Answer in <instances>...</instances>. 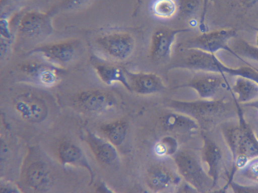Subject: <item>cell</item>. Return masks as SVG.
I'll return each instance as SVG.
<instances>
[{"label":"cell","instance_id":"obj_26","mask_svg":"<svg viewBox=\"0 0 258 193\" xmlns=\"http://www.w3.org/2000/svg\"><path fill=\"white\" fill-rule=\"evenodd\" d=\"M151 9L155 16L167 19L175 15L178 8L175 0H155Z\"/></svg>","mask_w":258,"mask_h":193},{"label":"cell","instance_id":"obj_31","mask_svg":"<svg viewBox=\"0 0 258 193\" xmlns=\"http://www.w3.org/2000/svg\"><path fill=\"white\" fill-rule=\"evenodd\" d=\"M241 3L247 7H251L255 5L258 0H240Z\"/></svg>","mask_w":258,"mask_h":193},{"label":"cell","instance_id":"obj_27","mask_svg":"<svg viewBox=\"0 0 258 193\" xmlns=\"http://www.w3.org/2000/svg\"><path fill=\"white\" fill-rule=\"evenodd\" d=\"M177 143L176 139L171 136L162 139L155 146V151L160 156L173 155L177 150Z\"/></svg>","mask_w":258,"mask_h":193},{"label":"cell","instance_id":"obj_32","mask_svg":"<svg viewBox=\"0 0 258 193\" xmlns=\"http://www.w3.org/2000/svg\"><path fill=\"white\" fill-rule=\"evenodd\" d=\"M1 192H17L15 188L8 186H1Z\"/></svg>","mask_w":258,"mask_h":193},{"label":"cell","instance_id":"obj_21","mask_svg":"<svg viewBox=\"0 0 258 193\" xmlns=\"http://www.w3.org/2000/svg\"><path fill=\"white\" fill-rule=\"evenodd\" d=\"M47 24L43 16L31 13L25 15L21 20L20 30L28 36H36L40 34Z\"/></svg>","mask_w":258,"mask_h":193},{"label":"cell","instance_id":"obj_25","mask_svg":"<svg viewBox=\"0 0 258 193\" xmlns=\"http://www.w3.org/2000/svg\"><path fill=\"white\" fill-rule=\"evenodd\" d=\"M221 72L231 76H241L249 79L258 83V68L252 65L245 64L236 68L229 67L222 62L220 64Z\"/></svg>","mask_w":258,"mask_h":193},{"label":"cell","instance_id":"obj_22","mask_svg":"<svg viewBox=\"0 0 258 193\" xmlns=\"http://www.w3.org/2000/svg\"><path fill=\"white\" fill-rule=\"evenodd\" d=\"M128 127L126 121L118 120L105 125L103 130L109 141L117 146L122 144L125 139Z\"/></svg>","mask_w":258,"mask_h":193},{"label":"cell","instance_id":"obj_8","mask_svg":"<svg viewBox=\"0 0 258 193\" xmlns=\"http://www.w3.org/2000/svg\"><path fill=\"white\" fill-rule=\"evenodd\" d=\"M97 42L109 56L119 61L128 60L134 52L136 41L129 33L115 32L101 36Z\"/></svg>","mask_w":258,"mask_h":193},{"label":"cell","instance_id":"obj_23","mask_svg":"<svg viewBox=\"0 0 258 193\" xmlns=\"http://www.w3.org/2000/svg\"><path fill=\"white\" fill-rule=\"evenodd\" d=\"M230 47L245 64H250L244 60V58L258 62V46L240 39L234 42Z\"/></svg>","mask_w":258,"mask_h":193},{"label":"cell","instance_id":"obj_1","mask_svg":"<svg viewBox=\"0 0 258 193\" xmlns=\"http://www.w3.org/2000/svg\"><path fill=\"white\" fill-rule=\"evenodd\" d=\"M166 106L173 111L186 115L199 124L201 131H209L237 118L239 105L233 95L216 100L199 99L194 101L171 99Z\"/></svg>","mask_w":258,"mask_h":193},{"label":"cell","instance_id":"obj_11","mask_svg":"<svg viewBox=\"0 0 258 193\" xmlns=\"http://www.w3.org/2000/svg\"><path fill=\"white\" fill-rule=\"evenodd\" d=\"M131 91L140 94H151L161 91L165 84L161 77L152 72H133L124 68Z\"/></svg>","mask_w":258,"mask_h":193},{"label":"cell","instance_id":"obj_13","mask_svg":"<svg viewBox=\"0 0 258 193\" xmlns=\"http://www.w3.org/2000/svg\"><path fill=\"white\" fill-rule=\"evenodd\" d=\"M15 105L20 115L29 122H40L47 114L44 103L35 96L27 94L20 96L16 101Z\"/></svg>","mask_w":258,"mask_h":193},{"label":"cell","instance_id":"obj_17","mask_svg":"<svg viewBox=\"0 0 258 193\" xmlns=\"http://www.w3.org/2000/svg\"><path fill=\"white\" fill-rule=\"evenodd\" d=\"M78 100L85 109L95 111L107 109L113 103L112 96L106 92L98 90L84 91L79 95Z\"/></svg>","mask_w":258,"mask_h":193},{"label":"cell","instance_id":"obj_12","mask_svg":"<svg viewBox=\"0 0 258 193\" xmlns=\"http://www.w3.org/2000/svg\"><path fill=\"white\" fill-rule=\"evenodd\" d=\"M161 124L167 132L178 135H190L201 132L197 121L184 114L173 111L161 118Z\"/></svg>","mask_w":258,"mask_h":193},{"label":"cell","instance_id":"obj_7","mask_svg":"<svg viewBox=\"0 0 258 193\" xmlns=\"http://www.w3.org/2000/svg\"><path fill=\"white\" fill-rule=\"evenodd\" d=\"M236 35V32L233 29H222L205 32L187 40L182 46L197 48L214 54L219 50H224L242 62L228 45L229 40Z\"/></svg>","mask_w":258,"mask_h":193},{"label":"cell","instance_id":"obj_30","mask_svg":"<svg viewBox=\"0 0 258 193\" xmlns=\"http://www.w3.org/2000/svg\"><path fill=\"white\" fill-rule=\"evenodd\" d=\"M40 77L45 82H51L54 79V75L51 71L46 70L41 72Z\"/></svg>","mask_w":258,"mask_h":193},{"label":"cell","instance_id":"obj_5","mask_svg":"<svg viewBox=\"0 0 258 193\" xmlns=\"http://www.w3.org/2000/svg\"><path fill=\"white\" fill-rule=\"evenodd\" d=\"M194 75L186 83L176 86L189 87L194 89L200 99L216 100L233 95L230 81L227 74L212 71H194Z\"/></svg>","mask_w":258,"mask_h":193},{"label":"cell","instance_id":"obj_2","mask_svg":"<svg viewBox=\"0 0 258 193\" xmlns=\"http://www.w3.org/2000/svg\"><path fill=\"white\" fill-rule=\"evenodd\" d=\"M200 155L208 174L213 181L212 192H224L234 173L231 151L219 127L201 131Z\"/></svg>","mask_w":258,"mask_h":193},{"label":"cell","instance_id":"obj_4","mask_svg":"<svg viewBox=\"0 0 258 193\" xmlns=\"http://www.w3.org/2000/svg\"><path fill=\"white\" fill-rule=\"evenodd\" d=\"M177 172L198 192H212L213 181L198 153L188 149L177 150L173 155Z\"/></svg>","mask_w":258,"mask_h":193},{"label":"cell","instance_id":"obj_19","mask_svg":"<svg viewBox=\"0 0 258 193\" xmlns=\"http://www.w3.org/2000/svg\"><path fill=\"white\" fill-rule=\"evenodd\" d=\"M231 181L240 185L258 186V157L237 169Z\"/></svg>","mask_w":258,"mask_h":193},{"label":"cell","instance_id":"obj_10","mask_svg":"<svg viewBox=\"0 0 258 193\" xmlns=\"http://www.w3.org/2000/svg\"><path fill=\"white\" fill-rule=\"evenodd\" d=\"M180 178L178 173L166 163L158 162L152 165L147 170L146 181L151 190L158 192L177 185Z\"/></svg>","mask_w":258,"mask_h":193},{"label":"cell","instance_id":"obj_14","mask_svg":"<svg viewBox=\"0 0 258 193\" xmlns=\"http://www.w3.org/2000/svg\"><path fill=\"white\" fill-rule=\"evenodd\" d=\"M231 90L239 104L258 100V83L249 79L241 76L234 77Z\"/></svg>","mask_w":258,"mask_h":193},{"label":"cell","instance_id":"obj_20","mask_svg":"<svg viewBox=\"0 0 258 193\" xmlns=\"http://www.w3.org/2000/svg\"><path fill=\"white\" fill-rule=\"evenodd\" d=\"M90 144L97 158L101 162L110 164L117 160V151L115 146L109 141L95 137L90 139Z\"/></svg>","mask_w":258,"mask_h":193},{"label":"cell","instance_id":"obj_16","mask_svg":"<svg viewBox=\"0 0 258 193\" xmlns=\"http://www.w3.org/2000/svg\"><path fill=\"white\" fill-rule=\"evenodd\" d=\"M76 46L72 42H64L44 46L37 49L45 56L59 62H67L73 59L76 54Z\"/></svg>","mask_w":258,"mask_h":193},{"label":"cell","instance_id":"obj_33","mask_svg":"<svg viewBox=\"0 0 258 193\" xmlns=\"http://www.w3.org/2000/svg\"><path fill=\"white\" fill-rule=\"evenodd\" d=\"M254 29L257 32V36H256V46H258V28H254Z\"/></svg>","mask_w":258,"mask_h":193},{"label":"cell","instance_id":"obj_28","mask_svg":"<svg viewBox=\"0 0 258 193\" xmlns=\"http://www.w3.org/2000/svg\"><path fill=\"white\" fill-rule=\"evenodd\" d=\"M59 154L61 160L65 163L77 161L82 155L81 150L75 145L63 143L59 149Z\"/></svg>","mask_w":258,"mask_h":193},{"label":"cell","instance_id":"obj_29","mask_svg":"<svg viewBox=\"0 0 258 193\" xmlns=\"http://www.w3.org/2000/svg\"><path fill=\"white\" fill-rule=\"evenodd\" d=\"M178 10L180 15L192 16L199 11L203 0H176Z\"/></svg>","mask_w":258,"mask_h":193},{"label":"cell","instance_id":"obj_6","mask_svg":"<svg viewBox=\"0 0 258 193\" xmlns=\"http://www.w3.org/2000/svg\"><path fill=\"white\" fill-rule=\"evenodd\" d=\"M221 62L214 53L182 46L178 49L169 68L221 73Z\"/></svg>","mask_w":258,"mask_h":193},{"label":"cell","instance_id":"obj_18","mask_svg":"<svg viewBox=\"0 0 258 193\" xmlns=\"http://www.w3.org/2000/svg\"><path fill=\"white\" fill-rule=\"evenodd\" d=\"M95 68L98 75L105 83L111 84L115 82H119L126 89L131 91L126 77L125 68L105 62L98 63Z\"/></svg>","mask_w":258,"mask_h":193},{"label":"cell","instance_id":"obj_3","mask_svg":"<svg viewBox=\"0 0 258 193\" xmlns=\"http://www.w3.org/2000/svg\"><path fill=\"white\" fill-rule=\"evenodd\" d=\"M219 127L232 154L234 173L249 160L258 157V139L244 121L240 109L237 118Z\"/></svg>","mask_w":258,"mask_h":193},{"label":"cell","instance_id":"obj_9","mask_svg":"<svg viewBox=\"0 0 258 193\" xmlns=\"http://www.w3.org/2000/svg\"><path fill=\"white\" fill-rule=\"evenodd\" d=\"M188 28L175 29L162 27L153 33L150 48L151 57L155 60L167 61L171 58V49L177 35L188 32Z\"/></svg>","mask_w":258,"mask_h":193},{"label":"cell","instance_id":"obj_15","mask_svg":"<svg viewBox=\"0 0 258 193\" xmlns=\"http://www.w3.org/2000/svg\"><path fill=\"white\" fill-rule=\"evenodd\" d=\"M28 183L38 190H45L51 186L52 176L48 166L44 163L35 162L31 164L27 171Z\"/></svg>","mask_w":258,"mask_h":193},{"label":"cell","instance_id":"obj_24","mask_svg":"<svg viewBox=\"0 0 258 193\" xmlns=\"http://www.w3.org/2000/svg\"><path fill=\"white\" fill-rule=\"evenodd\" d=\"M238 105L243 118L258 139V100Z\"/></svg>","mask_w":258,"mask_h":193}]
</instances>
